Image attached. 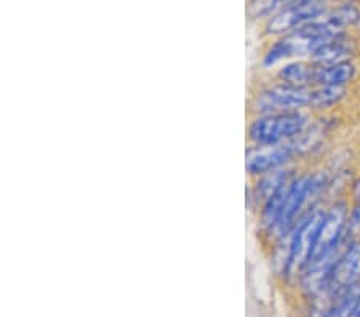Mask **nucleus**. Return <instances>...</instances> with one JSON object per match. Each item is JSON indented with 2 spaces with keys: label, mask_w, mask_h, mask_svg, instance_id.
<instances>
[{
  "label": "nucleus",
  "mask_w": 360,
  "mask_h": 317,
  "mask_svg": "<svg viewBox=\"0 0 360 317\" xmlns=\"http://www.w3.org/2000/svg\"><path fill=\"white\" fill-rule=\"evenodd\" d=\"M274 80L292 86H300V89H312L314 86V63L309 60H292L283 63L277 69Z\"/></svg>",
  "instance_id": "obj_9"
},
{
  "label": "nucleus",
  "mask_w": 360,
  "mask_h": 317,
  "mask_svg": "<svg viewBox=\"0 0 360 317\" xmlns=\"http://www.w3.org/2000/svg\"><path fill=\"white\" fill-rule=\"evenodd\" d=\"M345 242L346 244L360 242V202H352L349 207L345 231Z\"/></svg>",
  "instance_id": "obj_13"
},
{
  "label": "nucleus",
  "mask_w": 360,
  "mask_h": 317,
  "mask_svg": "<svg viewBox=\"0 0 360 317\" xmlns=\"http://www.w3.org/2000/svg\"><path fill=\"white\" fill-rule=\"evenodd\" d=\"M325 13H327L325 0H298L269 16L264 26V34L272 37L287 36L307 22L322 18Z\"/></svg>",
  "instance_id": "obj_5"
},
{
  "label": "nucleus",
  "mask_w": 360,
  "mask_h": 317,
  "mask_svg": "<svg viewBox=\"0 0 360 317\" xmlns=\"http://www.w3.org/2000/svg\"><path fill=\"white\" fill-rule=\"evenodd\" d=\"M298 159L300 154L296 151L293 140L282 144H274V146H255V144H248L245 167L250 176L258 178L272 170L295 165Z\"/></svg>",
  "instance_id": "obj_6"
},
{
  "label": "nucleus",
  "mask_w": 360,
  "mask_h": 317,
  "mask_svg": "<svg viewBox=\"0 0 360 317\" xmlns=\"http://www.w3.org/2000/svg\"><path fill=\"white\" fill-rule=\"evenodd\" d=\"M250 2H252V0H250Z\"/></svg>",
  "instance_id": "obj_16"
},
{
  "label": "nucleus",
  "mask_w": 360,
  "mask_h": 317,
  "mask_svg": "<svg viewBox=\"0 0 360 317\" xmlns=\"http://www.w3.org/2000/svg\"><path fill=\"white\" fill-rule=\"evenodd\" d=\"M354 53H356V45L347 37V34H342V36L335 37L321 45L309 56V61L314 63V65H333V63L351 61Z\"/></svg>",
  "instance_id": "obj_8"
},
{
  "label": "nucleus",
  "mask_w": 360,
  "mask_h": 317,
  "mask_svg": "<svg viewBox=\"0 0 360 317\" xmlns=\"http://www.w3.org/2000/svg\"><path fill=\"white\" fill-rule=\"evenodd\" d=\"M347 95V86L316 85L309 91V111L327 112L340 106Z\"/></svg>",
  "instance_id": "obj_11"
},
{
  "label": "nucleus",
  "mask_w": 360,
  "mask_h": 317,
  "mask_svg": "<svg viewBox=\"0 0 360 317\" xmlns=\"http://www.w3.org/2000/svg\"><path fill=\"white\" fill-rule=\"evenodd\" d=\"M357 76V66L354 61H341L333 65H314L316 85L347 86Z\"/></svg>",
  "instance_id": "obj_10"
},
{
  "label": "nucleus",
  "mask_w": 360,
  "mask_h": 317,
  "mask_svg": "<svg viewBox=\"0 0 360 317\" xmlns=\"http://www.w3.org/2000/svg\"><path fill=\"white\" fill-rule=\"evenodd\" d=\"M298 167L290 165L283 167V169L272 170L269 173H264L258 178H253V184H250L247 189V205L252 210H259V207L268 200L271 195H274L278 189L285 186L288 181L298 175Z\"/></svg>",
  "instance_id": "obj_7"
},
{
  "label": "nucleus",
  "mask_w": 360,
  "mask_h": 317,
  "mask_svg": "<svg viewBox=\"0 0 360 317\" xmlns=\"http://www.w3.org/2000/svg\"><path fill=\"white\" fill-rule=\"evenodd\" d=\"M351 200L360 202V173L351 183Z\"/></svg>",
  "instance_id": "obj_14"
},
{
  "label": "nucleus",
  "mask_w": 360,
  "mask_h": 317,
  "mask_svg": "<svg viewBox=\"0 0 360 317\" xmlns=\"http://www.w3.org/2000/svg\"><path fill=\"white\" fill-rule=\"evenodd\" d=\"M359 297H360V285L345 293V295L340 297L338 299H335L321 317H349L351 311L354 309V306H356Z\"/></svg>",
  "instance_id": "obj_12"
},
{
  "label": "nucleus",
  "mask_w": 360,
  "mask_h": 317,
  "mask_svg": "<svg viewBox=\"0 0 360 317\" xmlns=\"http://www.w3.org/2000/svg\"><path fill=\"white\" fill-rule=\"evenodd\" d=\"M349 317H360V297H359V299H357L356 306H354V309L351 311Z\"/></svg>",
  "instance_id": "obj_15"
},
{
  "label": "nucleus",
  "mask_w": 360,
  "mask_h": 317,
  "mask_svg": "<svg viewBox=\"0 0 360 317\" xmlns=\"http://www.w3.org/2000/svg\"><path fill=\"white\" fill-rule=\"evenodd\" d=\"M325 205L317 207L304 215L296 223L285 242V263L281 274V279L287 287H296L298 280L311 261L316 249L317 234L323 220Z\"/></svg>",
  "instance_id": "obj_1"
},
{
  "label": "nucleus",
  "mask_w": 360,
  "mask_h": 317,
  "mask_svg": "<svg viewBox=\"0 0 360 317\" xmlns=\"http://www.w3.org/2000/svg\"><path fill=\"white\" fill-rule=\"evenodd\" d=\"M314 120L311 111H292L253 115L247 127L248 144L255 146H274L292 141L303 134Z\"/></svg>",
  "instance_id": "obj_2"
},
{
  "label": "nucleus",
  "mask_w": 360,
  "mask_h": 317,
  "mask_svg": "<svg viewBox=\"0 0 360 317\" xmlns=\"http://www.w3.org/2000/svg\"><path fill=\"white\" fill-rule=\"evenodd\" d=\"M311 89H300L277 80L266 84L255 91L250 98V112L252 115L309 111Z\"/></svg>",
  "instance_id": "obj_3"
},
{
  "label": "nucleus",
  "mask_w": 360,
  "mask_h": 317,
  "mask_svg": "<svg viewBox=\"0 0 360 317\" xmlns=\"http://www.w3.org/2000/svg\"><path fill=\"white\" fill-rule=\"evenodd\" d=\"M360 285V242L346 244L330 273L323 295L316 302L330 306L335 299ZM312 303V302H311Z\"/></svg>",
  "instance_id": "obj_4"
}]
</instances>
